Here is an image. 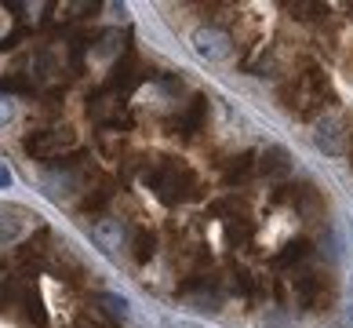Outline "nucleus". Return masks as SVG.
Listing matches in <instances>:
<instances>
[{
    "label": "nucleus",
    "instance_id": "1",
    "mask_svg": "<svg viewBox=\"0 0 353 328\" xmlns=\"http://www.w3.org/2000/svg\"><path fill=\"white\" fill-rule=\"evenodd\" d=\"M142 182L157 193V201L164 204H182V201H193L201 193V182L193 175L190 164L172 161V157H157L153 164H146L142 172Z\"/></svg>",
    "mask_w": 353,
    "mask_h": 328
},
{
    "label": "nucleus",
    "instance_id": "2",
    "mask_svg": "<svg viewBox=\"0 0 353 328\" xmlns=\"http://www.w3.org/2000/svg\"><path fill=\"white\" fill-rule=\"evenodd\" d=\"M22 150L41 164L59 161L62 153H73L77 150V131L70 124H59V128H41V131H30L22 139Z\"/></svg>",
    "mask_w": 353,
    "mask_h": 328
},
{
    "label": "nucleus",
    "instance_id": "3",
    "mask_svg": "<svg viewBox=\"0 0 353 328\" xmlns=\"http://www.w3.org/2000/svg\"><path fill=\"white\" fill-rule=\"evenodd\" d=\"M284 99H288V110H295L299 117H313L317 106H324L321 99H332V91H328V81H324L321 70H310L284 91Z\"/></svg>",
    "mask_w": 353,
    "mask_h": 328
},
{
    "label": "nucleus",
    "instance_id": "4",
    "mask_svg": "<svg viewBox=\"0 0 353 328\" xmlns=\"http://www.w3.org/2000/svg\"><path fill=\"white\" fill-rule=\"evenodd\" d=\"M313 142H317L324 153L343 157L350 150V124L343 117H321L317 128H313Z\"/></svg>",
    "mask_w": 353,
    "mask_h": 328
},
{
    "label": "nucleus",
    "instance_id": "5",
    "mask_svg": "<svg viewBox=\"0 0 353 328\" xmlns=\"http://www.w3.org/2000/svg\"><path fill=\"white\" fill-rule=\"evenodd\" d=\"M193 48H197V55H204V59H230L233 55V37L226 30H219V26H201V30L193 33Z\"/></svg>",
    "mask_w": 353,
    "mask_h": 328
},
{
    "label": "nucleus",
    "instance_id": "6",
    "mask_svg": "<svg viewBox=\"0 0 353 328\" xmlns=\"http://www.w3.org/2000/svg\"><path fill=\"white\" fill-rule=\"evenodd\" d=\"M30 212L15 204H0V244H15L26 230H30Z\"/></svg>",
    "mask_w": 353,
    "mask_h": 328
},
{
    "label": "nucleus",
    "instance_id": "7",
    "mask_svg": "<svg viewBox=\"0 0 353 328\" xmlns=\"http://www.w3.org/2000/svg\"><path fill=\"white\" fill-rule=\"evenodd\" d=\"M91 238H95L99 248L117 252L128 238V226H124V219H117V215H102V219H95V226H91Z\"/></svg>",
    "mask_w": 353,
    "mask_h": 328
},
{
    "label": "nucleus",
    "instance_id": "8",
    "mask_svg": "<svg viewBox=\"0 0 353 328\" xmlns=\"http://www.w3.org/2000/svg\"><path fill=\"white\" fill-rule=\"evenodd\" d=\"M255 172H263L266 179H288L292 175V153H288L284 146L263 150V157L255 161Z\"/></svg>",
    "mask_w": 353,
    "mask_h": 328
},
{
    "label": "nucleus",
    "instance_id": "9",
    "mask_svg": "<svg viewBox=\"0 0 353 328\" xmlns=\"http://www.w3.org/2000/svg\"><path fill=\"white\" fill-rule=\"evenodd\" d=\"M182 296H186L190 310H197V313H215V310H222V296L215 292L212 284H204V281L182 288Z\"/></svg>",
    "mask_w": 353,
    "mask_h": 328
},
{
    "label": "nucleus",
    "instance_id": "10",
    "mask_svg": "<svg viewBox=\"0 0 353 328\" xmlns=\"http://www.w3.org/2000/svg\"><path fill=\"white\" fill-rule=\"evenodd\" d=\"M204 117H208V99L204 95H197L190 102V110L182 113V121H179V128L186 131V135H193V131H197L201 124H204Z\"/></svg>",
    "mask_w": 353,
    "mask_h": 328
},
{
    "label": "nucleus",
    "instance_id": "11",
    "mask_svg": "<svg viewBox=\"0 0 353 328\" xmlns=\"http://www.w3.org/2000/svg\"><path fill=\"white\" fill-rule=\"evenodd\" d=\"M99 307L110 313V318H128V299L117 292H99Z\"/></svg>",
    "mask_w": 353,
    "mask_h": 328
},
{
    "label": "nucleus",
    "instance_id": "12",
    "mask_svg": "<svg viewBox=\"0 0 353 328\" xmlns=\"http://www.w3.org/2000/svg\"><path fill=\"white\" fill-rule=\"evenodd\" d=\"M153 252H157V233L139 230V233H135V259L146 262V259H153Z\"/></svg>",
    "mask_w": 353,
    "mask_h": 328
},
{
    "label": "nucleus",
    "instance_id": "13",
    "mask_svg": "<svg viewBox=\"0 0 353 328\" xmlns=\"http://www.w3.org/2000/svg\"><path fill=\"white\" fill-rule=\"evenodd\" d=\"M303 259H310V244L295 241V244H288V252L277 255V267H292V262H303Z\"/></svg>",
    "mask_w": 353,
    "mask_h": 328
},
{
    "label": "nucleus",
    "instance_id": "14",
    "mask_svg": "<svg viewBox=\"0 0 353 328\" xmlns=\"http://www.w3.org/2000/svg\"><path fill=\"white\" fill-rule=\"evenodd\" d=\"M252 168H255V157H248V153H244V157H237V164H230L226 179H230V182H244Z\"/></svg>",
    "mask_w": 353,
    "mask_h": 328
},
{
    "label": "nucleus",
    "instance_id": "15",
    "mask_svg": "<svg viewBox=\"0 0 353 328\" xmlns=\"http://www.w3.org/2000/svg\"><path fill=\"white\" fill-rule=\"evenodd\" d=\"M288 11H295V19H324V15H328V8H324V4H299V0H295V4H288Z\"/></svg>",
    "mask_w": 353,
    "mask_h": 328
},
{
    "label": "nucleus",
    "instance_id": "16",
    "mask_svg": "<svg viewBox=\"0 0 353 328\" xmlns=\"http://www.w3.org/2000/svg\"><path fill=\"white\" fill-rule=\"evenodd\" d=\"M161 88L168 91V95H179V91H182V81H179V77H161Z\"/></svg>",
    "mask_w": 353,
    "mask_h": 328
},
{
    "label": "nucleus",
    "instance_id": "17",
    "mask_svg": "<svg viewBox=\"0 0 353 328\" xmlns=\"http://www.w3.org/2000/svg\"><path fill=\"white\" fill-rule=\"evenodd\" d=\"M8 117H11V102H8L4 95H0V124H4V121H8Z\"/></svg>",
    "mask_w": 353,
    "mask_h": 328
},
{
    "label": "nucleus",
    "instance_id": "18",
    "mask_svg": "<svg viewBox=\"0 0 353 328\" xmlns=\"http://www.w3.org/2000/svg\"><path fill=\"white\" fill-rule=\"evenodd\" d=\"M4 186H11V168L0 164V190H4Z\"/></svg>",
    "mask_w": 353,
    "mask_h": 328
}]
</instances>
